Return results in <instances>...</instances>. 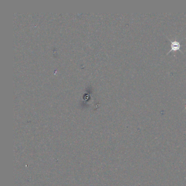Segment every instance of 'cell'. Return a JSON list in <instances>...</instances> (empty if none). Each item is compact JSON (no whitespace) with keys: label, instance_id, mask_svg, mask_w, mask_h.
<instances>
[{"label":"cell","instance_id":"cell-1","mask_svg":"<svg viewBox=\"0 0 186 186\" xmlns=\"http://www.w3.org/2000/svg\"><path fill=\"white\" fill-rule=\"evenodd\" d=\"M168 39L171 42V50H170L167 53V54L171 53L172 51H176L177 50H179L180 52L183 53L181 50V44L179 42V41H172L171 39H170L169 38Z\"/></svg>","mask_w":186,"mask_h":186}]
</instances>
